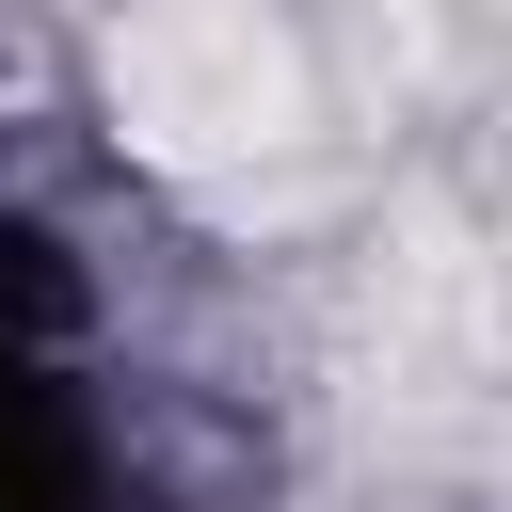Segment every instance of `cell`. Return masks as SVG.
I'll return each instance as SVG.
<instances>
[{
	"label": "cell",
	"instance_id": "6da1fadb",
	"mask_svg": "<svg viewBox=\"0 0 512 512\" xmlns=\"http://www.w3.org/2000/svg\"><path fill=\"white\" fill-rule=\"evenodd\" d=\"M128 96H144L160 144H272V128H288V64H272V32H240V16L144 32V48H128Z\"/></svg>",
	"mask_w": 512,
	"mask_h": 512
}]
</instances>
